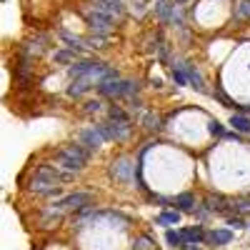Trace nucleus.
<instances>
[{
	"label": "nucleus",
	"mask_w": 250,
	"mask_h": 250,
	"mask_svg": "<svg viewBox=\"0 0 250 250\" xmlns=\"http://www.w3.org/2000/svg\"><path fill=\"white\" fill-rule=\"evenodd\" d=\"M243 113H250V105H248V108H243Z\"/></svg>",
	"instance_id": "28"
},
{
	"label": "nucleus",
	"mask_w": 250,
	"mask_h": 250,
	"mask_svg": "<svg viewBox=\"0 0 250 250\" xmlns=\"http://www.w3.org/2000/svg\"><path fill=\"white\" fill-rule=\"evenodd\" d=\"M85 18H88V25H90V28H93L95 33H103V35H108V33L113 30V18H110L108 13L98 10V8H95V13H88Z\"/></svg>",
	"instance_id": "7"
},
{
	"label": "nucleus",
	"mask_w": 250,
	"mask_h": 250,
	"mask_svg": "<svg viewBox=\"0 0 250 250\" xmlns=\"http://www.w3.org/2000/svg\"><path fill=\"white\" fill-rule=\"evenodd\" d=\"M98 65H100V60H78V62H73V65L68 68V75L73 80L75 78H83V75H90Z\"/></svg>",
	"instance_id": "10"
},
{
	"label": "nucleus",
	"mask_w": 250,
	"mask_h": 250,
	"mask_svg": "<svg viewBox=\"0 0 250 250\" xmlns=\"http://www.w3.org/2000/svg\"><path fill=\"white\" fill-rule=\"evenodd\" d=\"M108 118H110V120H118V123H130L128 113H125L120 105H110V108H108Z\"/></svg>",
	"instance_id": "19"
},
{
	"label": "nucleus",
	"mask_w": 250,
	"mask_h": 250,
	"mask_svg": "<svg viewBox=\"0 0 250 250\" xmlns=\"http://www.w3.org/2000/svg\"><path fill=\"white\" fill-rule=\"evenodd\" d=\"M250 18V0H240L235 5V20H245Z\"/></svg>",
	"instance_id": "22"
},
{
	"label": "nucleus",
	"mask_w": 250,
	"mask_h": 250,
	"mask_svg": "<svg viewBox=\"0 0 250 250\" xmlns=\"http://www.w3.org/2000/svg\"><path fill=\"white\" fill-rule=\"evenodd\" d=\"M78 143H80V145H85V148L93 153V150H98L100 145L105 143V138H103V133L98 130V125H93V128L80 130V135H78Z\"/></svg>",
	"instance_id": "8"
},
{
	"label": "nucleus",
	"mask_w": 250,
	"mask_h": 250,
	"mask_svg": "<svg viewBox=\"0 0 250 250\" xmlns=\"http://www.w3.org/2000/svg\"><path fill=\"white\" fill-rule=\"evenodd\" d=\"M190 250H195V245H190Z\"/></svg>",
	"instance_id": "30"
},
{
	"label": "nucleus",
	"mask_w": 250,
	"mask_h": 250,
	"mask_svg": "<svg viewBox=\"0 0 250 250\" xmlns=\"http://www.w3.org/2000/svg\"><path fill=\"white\" fill-rule=\"evenodd\" d=\"M143 125H145L148 130H160V128H163V120H160L155 113H148V115L143 118Z\"/></svg>",
	"instance_id": "21"
},
{
	"label": "nucleus",
	"mask_w": 250,
	"mask_h": 250,
	"mask_svg": "<svg viewBox=\"0 0 250 250\" xmlns=\"http://www.w3.org/2000/svg\"><path fill=\"white\" fill-rule=\"evenodd\" d=\"M60 183H62V173L58 168H53V165H38L28 188L35 195H58Z\"/></svg>",
	"instance_id": "1"
},
{
	"label": "nucleus",
	"mask_w": 250,
	"mask_h": 250,
	"mask_svg": "<svg viewBox=\"0 0 250 250\" xmlns=\"http://www.w3.org/2000/svg\"><path fill=\"white\" fill-rule=\"evenodd\" d=\"M235 208H238L240 213H245V210H250V200H238V203H235Z\"/></svg>",
	"instance_id": "27"
},
{
	"label": "nucleus",
	"mask_w": 250,
	"mask_h": 250,
	"mask_svg": "<svg viewBox=\"0 0 250 250\" xmlns=\"http://www.w3.org/2000/svg\"><path fill=\"white\" fill-rule=\"evenodd\" d=\"M103 110H105V103H103L100 98L98 100H88L85 105H83V113H85V115H98Z\"/></svg>",
	"instance_id": "18"
},
{
	"label": "nucleus",
	"mask_w": 250,
	"mask_h": 250,
	"mask_svg": "<svg viewBox=\"0 0 250 250\" xmlns=\"http://www.w3.org/2000/svg\"><path fill=\"white\" fill-rule=\"evenodd\" d=\"M165 240H168V245H173V248H183L185 245V238H183L180 230H168L165 233Z\"/></svg>",
	"instance_id": "20"
},
{
	"label": "nucleus",
	"mask_w": 250,
	"mask_h": 250,
	"mask_svg": "<svg viewBox=\"0 0 250 250\" xmlns=\"http://www.w3.org/2000/svg\"><path fill=\"white\" fill-rule=\"evenodd\" d=\"M173 80L178 83V85H188V83H190V80H188V75H185V70L178 65V62L173 65Z\"/></svg>",
	"instance_id": "23"
},
{
	"label": "nucleus",
	"mask_w": 250,
	"mask_h": 250,
	"mask_svg": "<svg viewBox=\"0 0 250 250\" xmlns=\"http://www.w3.org/2000/svg\"><path fill=\"white\" fill-rule=\"evenodd\" d=\"M183 233V238H185V245H200L203 240H208V233L203 230L200 225H195V228H185V230H180Z\"/></svg>",
	"instance_id": "14"
},
{
	"label": "nucleus",
	"mask_w": 250,
	"mask_h": 250,
	"mask_svg": "<svg viewBox=\"0 0 250 250\" xmlns=\"http://www.w3.org/2000/svg\"><path fill=\"white\" fill-rule=\"evenodd\" d=\"M98 93L103 98H135L140 93V85L135 80H123V78H115V80H103L100 85H95Z\"/></svg>",
	"instance_id": "3"
},
{
	"label": "nucleus",
	"mask_w": 250,
	"mask_h": 250,
	"mask_svg": "<svg viewBox=\"0 0 250 250\" xmlns=\"http://www.w3.org/2000/svg\"><path fill=\"white\" fill-rule=\"evenodd\" d=\"M180 218H183L180 210H168V213H160V215L155 218V225H178Z\"/></svg>",
	"instance_id": "17"
},
{
	"label": "nucleus",
	"mask_w": 250,
	"mask_h": 250,
	"mask_svg": "<svg viewBox=\"0 0 250 250\" xmlns=\"http://www.w3.org/2000/svg\"><path fill=\"white\" fill-rule=\"evenodd\" d=\"M228 225H230V228H235V230H240V228H245L243 218H230V220H228Z\"/></svg>",
	"instance_id": "26"
},
{
	"label": "nucleus",
	"mask_w": 250,
	"mask_h": 250,
	"mask_svg": "<svg viewBox=\"0 0 250 250\" xmlns=\"http://www.w3.org/2000/svg\"><path fill=\"white\" fill-rule=\"evenodd\" d=\"M155 13L163 23H180V15L175 13V5L173 0H158L155 3Z\"/></svg>",
	"instance_id": "9"
},
{
	"label": "nucleus",
	"mask_w": 250,
	"mask_h": 250,
	"mask_svg": "<svg viewBox=\"0 0 250 250\" xmlns=\"http://www.w3.org/2000/svg\"><path fill=\"white\" fill-rule=\"evenodd\" d=\"M135 173H138V168L128 160V158H118V160H113V168H110V175L115 178V180H120V183H130L133 178H135Z\"/></svg>",
	"instance_id": "6"
},
{
	"label": "nucleus",
	"mask_w": 250,
	"mask_h": 250,
	"mask_svg": "<svg viewBox=\"0 0 250 250\" xmlns=\"http://www.w3.org/2000/svg\"><path fill=\"white\" fill-rule=\"evenodd\" d=\"M55 163L60 165V168L70 170V173H80L90 163V150L85 148V145H80V143L65 145V148L55 155Z\"/></svg>",
	"instance_id": "2"
},
{
	"label": "nucleus",
	"mask_w": 250,
	"mask_h": 250,
	"mask_svg": "<svg viewBox=\"0 0 250 250\" xmlns=\"http://www.w3.org/2000/svg\"><path fill=\"white\" fill-rule=\"evenodd\" d=\"M175 3H185V0H175Z\"/></svg>",
	"instance_id": "29"
},
{
	"label": "nucleus",
	"mask_w": 250,
	"mask_h": 250,
	"mask_svg": "<svg viewBox=\"0 0 250 250\" xmlns=\"http://www.w3.org/2000/svg\"><path fill=\"white\" fill-rule=\"evenodd\" d=\"M55 60L58 62H78L75 60V50H58L55 53Z\"/></svg>",
	"instance_id": "25"
},
{
	"label": "nucleus",
	"mask_w": 250,
	"mask_h": 250,
	"mask_svg": "<svg viewBox=\"0 0 250 250\" xmlns=\"http://www.w3.org/2000/svg\"><path fill=\"white\" fill-rule=\"evenodd\" d=\"M178 65L185 70V75H188V80H190V88H195V90H205V80H203V75H200V70L195 68V65H190V62H178Z\"/></svg>",
	"instance_id": "11"
},
{
	"label": "nucleus",
	"mask_w": 250,
	"mask_h": 250,
	"mask_svg": "<svg viewBox=\"0 0 250 250\" xmlns=\"http://www.w3.org/2000/svg\"><path fill=\"white\" fill-rule=\"evenodd\" d=\"M233 240V230H225V228H218V230L208 233V243L210 245H228Z\"/></svg>",
	"instance_id": "15"
},
{
	"label": "nucleus",
	"mask_w": 250,
	"mask_h": 250,
	"mask_svg": "<svg viewBox=\"0 0 250 250\" xmlns=\"http://www.w3.org/2000/svg\"><path fill=\"white\" fill-rule=\"evenodd\" d=\"M170 203L175 205V210H180V213L195 210V195H193V193H180V195H175Z\"/></svg>",
	"instance_id": "12"
},
{
	"label": "nucleus",
	"mask_w": 250,
	"mask_h": 250,
	"mask_svg": "<svg viewBox=\"0 0 250 250\" xmlns=\"http://www.w3.org/2000/svg\"><path fill=\"white\" fill-rule=\"evenodd\" d=\"M230 125H233V130H238V133H250V118L245 113H233L230 115Z\"/></svg>",
	"instance_id": "16"
},
{
	"label": "nucleus",
	"mask_w": 250,
	"mask_h": 250,
	"mask_svg": "<svg viewBox=\"0 0 250 250\" xmlns=\"http://www.w3.org/2000/svg\"><path fill=\"white\" fill-rule=\"evenodd\" d=\"M95 203V195L93 193H70V195H65V198H60L58 203H53L50 208L55 213H78V210H85V208H90Z\"/></svg>",
	"instance_id": "4"
},
{
	"label": "nucleus",
	"mask_w": 250,
	"mask_h": 250,
	"mask_svg": "<svg viewBox=\"0 0 250 250\" xmlns=\"http://www.w3.org/2000/svg\"><path fill=\"white\" fill-rule=\"evenodd\" d=\"M208 133L215 135V138H223V135H225V130H223V123H220V120H210V123H208Z\"/></svg>",
	"instance_id": "24"
},
{
	"label": "nucleus",
	"mask_w": 250,
	"mask_h": 250,
	"mask_svg": "<svg viewBox=\"0 0 250 250\" xmlns=\"http://www.w3.org/2000/svg\"><path fill=\"white\" fill-rule=\"evenodd\" d=\"M95 8L103 10V13H108L110 18H120L123 10H125L120 0H95Z\"/></svg>",
	"instance_id": "13"
},
{
	"label": "nucleus",
	"mask_w": 250,
	"mask_h": 250,
	"mask_svg": "<svg viewBox=\"0 0 250 250\" xmlns=\"http://www.w3.org/2000/svg\"><path fill=\"white\" fill-rule=\"evenodd\" d=\"M98 130L103 133L105 140H115V143H123L125 138L130 135L133 125L130 123H118V120H108V123H98Z\"/></svg>",
	"instance_id": "5"
}]
</instances>
